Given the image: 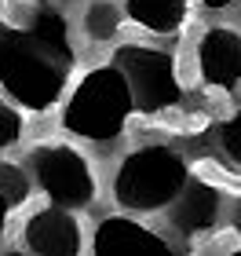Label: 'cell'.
Segmentation results:
<instances>
[{
    "label": "cell",
    "mask_w": 241,
    "mask_h": 256,
    "mask_svg": "<svg viewBox=\"0 0 241 256\" xmlns=\"http://www.w3.org/2000/svg\"><path fill=\"white\" fill-rule=\"evenodd\" d=\"M77 48L59 8H37L0 37V92L29 114H44L70 92Z\"/></svg>",
    "instance_id": "6da1fadb"
},
{
    "label": "cell",
    "mask_w": 241,
    "mask_h": 256,
    "mask_svg": "<svg viewBox=\"0 0 241 256\" xmlns=\"http://www.w3.org/2000/svg\"><path fill=\"white\" fill-rule=\"evenodd\" d=\"M135 110L132 84L117 62L91 66L77 77V84L66 96L62 106V128L88 143H113L124 136Z\"/></svg>",
    "instance_id": "7a4b0ae2"
},
{
    "label": "cell",
    "mask_w": 241,
    "mask_h": 256,
    "mask_svg": "<svg viewBox=\"0 0 241 256\" xmlns=\"http://www.w3.org/2000/svg\"><path fill=\"white\" fill-rule=\"evenodd\" d=\"M187 180L190 165L179 150L165 143L135 146L132 154L121 158L117 172H113V202L135 216L165 212L176 202V194L187 187Z\"/></svg>",
    "instance_id": "3957f363"
},
{
    "label": "cell",
    "mask_w": 241,
    "mask_h": 256,
    "mask_svg": "<svg viewBox=\"0 0 241 256\" xmlns=\"http://www.w3.org/2000/svg\"><path fill=\"white\" fill-rule=\"evenodd\" d=\"M29 172L51 205H62V208L77 212V208H88L95 202V190H99L95 168L70 143H40L29 154Z\"/></svg>",
    "instance_id": "277c9868"
},
{
    "label": "cell",
    "mask_w": 241,
    "mask_h": 256,
    "mask_svg": "<svg viewBox=\"0 0 241 256\" xmlns=\"http://www.w3.org/2000/svg\"><path fill=\"white\" fill-rule=\"evenodd\" d=\"M110 62H117L124 70L139 114H165L183 99L176 59L168 52L154 48V44H121Z\"/></svg>",
    "instance_id": "5b68a950"
},
{
    "label": "cell",
    "mask_w": 241,
    "mask_h": 256,
    "mask_svg": "<svg viewBox=\"0 0 241 256\" xmlns=\"http://www.w3.org/2000/svg\"><path fill=\"white\" fill-rule=\"evenodd\" d=\"M22 249L33 256H77L84 252V230L73 208L51 205L37 208L22 224Z\"/></svg>",
    "instance_id": "8992f818"
},
{
    "label": "cell",
    "mask_w": 241,
    "mask_h": 256,
    "mask_svg": "<svg viewBox=\"0 0 241 256\" xmlns=\"http://www.w3.org/2000/svg\"><path fill=\"white\" fill-rule=\"evenodd\" d=\"M198 74L205 88L234 96L241 88V33L234 26H209L198 40Z\"/></svg>",
    "instance_id": "52a82bcc"
},
{
    "label": "cell",
    "mask_w": 241,
    "mask_h": 256,
    "mask_svg": "<svg viewBox=\"0 0 241 256\" xmlns=\"http://www.w3.org/2000/svg\"><path fill=\"white\" fill-rule=\"evenodd\" d=\"M91 252L95 256H172V246L165 234L146 227L132 216H106L95 224L91 234Z\"/></svg>",
    "instance_id": "ba28073f"
},
{
    "label": "cell",
    "mask_w": 241,
    "mask_h": 256,
    "mask_svg": "<svg viewBox=\"0 0 241 256\" xmlns=\"http://www.w3.org/2000/svg\"><path fill=\"white\" fill-rule=\"evenodd\" d=\"M220 205H223L220 187L190 176L187 187L176 194V202L165 208V212H168V227L176 230V234H183V238H198V234H205V230L216 227Z\"/></svg>",
    "instance_id": "9c48e42d"
},
{
    "label": "cell",
    "mask_w": 241,
    "mask_h": 256,
    "mask_svg": "<svg viewBox=\"0 0 241 256\" xmlns=\"http://www.w3.org/2000/svg\"><path fill=\"white\" fill-rule=\"evenodd\" d=\"M124 15L146 33H179L190 18V0H124Z\"/></svg>",
    "instance_id": "30bf717a"
},
{
    "label": "cell",
    "mask_w": 241,
    "mask_h": 256,
    "mask_svg": "<svg viewBox=\"0 0 241 256\" xmlns=\"http://www.w3.org/2000/svg\"><path fill=\"white\" fill-rule=\"evenodd\" d=\"M80 26H84V37L88 40L106 44V40H113L121 33V8L113 4V0H88Z\"/></svg>",
    "instance_id": "8fae6325"
},
{
    "label": "cell",
    "mask_w": 241,
    "mask_h": 256,
    "mask_svg": "<svg viewBox=\"0 0 241 256\" xmlns=\"http://www.w3.org/2000/svg\"><path fill=\"white\" fill-rule=\"evenodd\" d=\"M0 194H4L11 205H26V198H29L26 168L15 165V161H0Z\"/></svg>",
    "instance_id": "7c38bea8"
},
{
    "label": "cell",
    "mask_w": 241,
    "mask_h": 256,
    "mask_svg": "<svg viewBox=\"0 0 241 256\" xmlns=\"http://www.w3.org/2000/svg\"><path fill=\"white\" fill-rule=\"evenodd\" d=\"M26 136V121H22V106L0 99V150L15 146L18 139Z\"/></svg>",
    "instance_id": "4fadbf2b"
},
{
    "label": "cell",
    "mask_w": 241,
    "mask_h": 256,
    "mask_svg": "<svg viewBox=\"0 0 241 256\" xmlns=\"http://www.w3.org/2000/svg\"><path fill=\"white\" fill-rule=\"evenodd\" d=\"M220 150H223L227 161H234L241 168V106L220 124Z\"/></svg>",
    "instance_id": "5bb4252c"
},
{
    "label": "cell",
    "mask_w": 241,
    "mask_h": 256,
    "mask_svg": "<svg viewBox=\"0 0 241 256\" xmlns=\"http://www.w3.org/2000/svg\"><path fill=\"white\" fill-rule=\"evenodd\" d=\"M11 208H15V205L0 194V242H4V234H7V216H11Z\"/></svg>",
    "instance_id": "9a60e30c"
},
{
    "label": "cell",
    "mask_w": 241,
    "mask_h": 256,
    "mask_svg": "<svg viewBox=\"0 0 241 256\" xmlns=\"http://www.w3.org/2000/svg\"><path fill=\"white\" fill-rule=\"evenodd\" d=\"M231 227H234V234L241 238V198H238L234 208H231Z\"/></svg>",
    "instance_id": "2e32d148"
},
{
    "label": "cell",
    "mask_w": 241,
    "mask_h": 256,
    "mask_svg": "<svg viewBox=\"0 0 241 256\" xmlns=\"http://www.w3.org/2000/svg\"><path fill=\"white\" fill-rule=\"evenodd\" d=\"M205 8H212V11H223V8H231V4H238V0H201Z\"/></svg>",
    "instance_id": "e0dca14e"
},
{
    "label": "cell",
    "mask_w": 241,
    "mask_h": 256,
    "mask_svg": "<svg viewBox=\"0 0 241 256\" xmlns=\"http://www.w3.org/2000/svg\"><path fill=\"white\" fill-rule=\"evenodd\" d=\"M4 30H7V26H4V18H0V37H4Z\"/></svg>",
    "instance_id": "ac0fdd59"
}]
</instances>
